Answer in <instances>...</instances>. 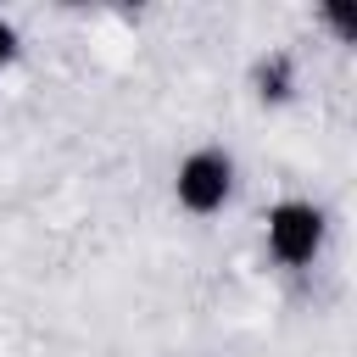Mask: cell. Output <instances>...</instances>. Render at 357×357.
Segmentation results:
<instances>
[{
    "label": "cell",
    "instance_id": "obj_1",
    "mask_svg": "<svg viewBox=\"0 0 357 357\" xmlns=\"http://www.w3.org/2000/svg\"><path fill=\"white\" fill-rule=\"evenodd\" d=\"M173 190H178V206H184V212H195V218L223 212V201L234 195V156H229V151H218V145L190 151V156L178 162Z\"/></svg>",
    "mask_w": 357,
    "mask_h": 357
},
{
    "label": "cell",
    "instance_id": "obj_4",
    "mask_svg": "<svg viewBox=\"0 0 357 357\" xmlns=\"http://www.w3.org/2000/svg\"><path fill=\"white\" fill-rule=\"evenodd\" d=\"M11 56H17V28L0 17V67H11Z\"/></svg>",
    "mask_w": 357,
    "mask_h": 357
},
{
    "label": "cell",
    "instance_id": "obj_3",
    "mask_svg": "<svg viewBox=\"0 0 357 357\" xmlns=\"http://www.w3.org/2000/svg\"><path fill=\"white\" fill-rule=\"evenodd\" d=\"M257 84H262V100H284L290 95V56H268L257 67Z\"/></svg>",
    "mask_w": 357,
    "mask_h": 357
},
{
    "label": "cell",
    "instance_id": "obj_2",
    "mask_svg": "<svg viewBox=\"0 0 357 357\" xmlns=\"http://www.w3.org/2000/svg\"><path fill=\"white\" fill-rule=\"evenodd\" d=\"M268 251L284 268H307L324 251V212L312 201H279L268 212Z\"/></svg>",
    "mask_w": 357,
    "mask_h": 357
}]
</instances>
